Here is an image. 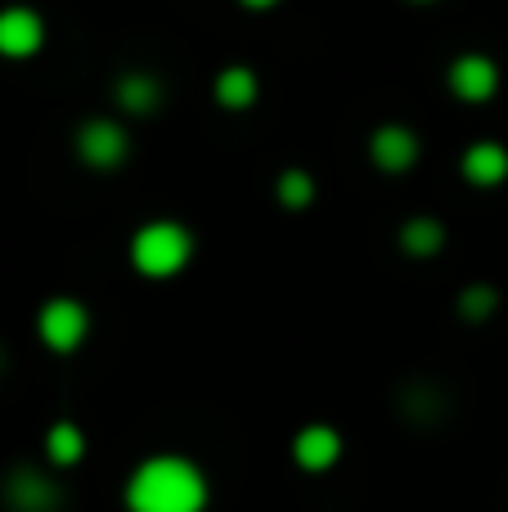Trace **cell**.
<instances>
[{"label": "cell", "instance_id": "obj_14", "mask_svg": "<svg viewBox=\"0 0 508 512\" xmlns=\"http://www.w3.org/2000/svg\"><path fill=\"white\" fill-rule=\"evenodd\" d=\"M45 454H50L54 468H72L86 454V436H81L77 423H54L50 436H45Z\"/></svg>", "mask_w": 508, "mask_h": 512}, {"label": "cell", "instance_id": "obj_5", "mask_svg": "<svg viewBox=\"0 0 508 512\" xmlns=\"http://www.w3.org/2000/svg\"><path fill=\"white\" fill-rule=\"evenodd\" d=\"M77 153L86 167L95 171H113L126 162V153H131V140H126V131L117 122H108V117H90L86 126L77 131Z\"/></svg>", "mask_w": 508, "mask_h": 512}, {"label": "cell", "instance_id": "obj_6", "mask_svg": "<svg viewBox=\"0 0 508 512\" xmlns=\"http://www.w3.org/2000/svg\"><path fill=\"white\" fill-rule=\"evenodd\" d=\"M369 158H374L378 171L387 176H401L419 162V135L410 126H378L374 140H369Z\"/></svg>", "mask_w": 508, "mask_h": 512}, {"label": "cell", "instance_id": "obj_1", "mask_svg": "<svg viewBox=\"0 0 508 512\" xmlns=\"http://www.w3.org/2000/svg\"><path fill=\"white\" fill-rule=\"evenodd\" d=\"M126 508L131 512H203L207 508V481L189 459L158 454L140 463L126 481Z\"/></svg>", "mask_w": 508, "mask_h": 512}, {"label": "cell", "instance_id": "obj_11", "mask_svg": "<svg viewBox=\"0 0 508 512\" xmlns=\"http://www.w3.org/2000/svg\"><path fill=\"white\" fill-rule=\"evenodd\" d=\"M257 72L252 68H225L221 77H216V86H212V95H216V104L221 108H230V113H243V108H252L257 104Z\"/></svg>", "mask_w": 508, "mask_h": 512}, {"label": "cell", "instance_id": "obj_2", "mask_svg": "<svg viewBox=\"0 0 508 512\" xmlns=\"http://www.w3.org/2000/svg\"><path fill=\"white\" fill-rule=\"evenodd\" d=\"M194 256V234L176 221H149L131 239V265L144 279H171Z\"/></svg>", "mask_w": 508, "mask_h": 512}, {"label": "cell", "instance_id": "obj_7", "mask_svg": "<svg viewBox=\"0 0 508 512\" xmlns=\"http://www.w3.org/2000/svg\"><path fill=\"white\" fill-rule=\"evenodd\" d=\"M450 90H455L464 104H486V99L500 90V68H495L486 54H464V59L450 63Z\"/></svg>", "mask_w": 508, "mask_h": 512}, {"label": "cell", "instance_id": "obj_9", "mask_svg": "<svg viewBox=\"0 0 508 512\" xmlns=\"http://www.w3.org/2000/svg\"><path fill=\"white\" fill-rule=\"evenodd\" d=\"M293 459H297V468H306V472H329L333 463L342 459V436L324 423L302 427V432L293 436Z\"/></svg>", "mask_w": 508, "mask_h": 512}, {"label": "cell", "instance_id": "obj_13", "mask_svg": "<svg viewBox=\"0 0 508 512\" xmlns=\"http://www.w3.org/2000/svg\"><path fill=\"white\" fill-rule=\"evenodd\" d=\"M117 104L126 113H153L162 104V86L149 77V72H131V77L117 81Z\"/></svg>", "mask_w": 508, "mask_h": 512}, {"label": "cell", "instance_id": "obj_16", "mask_svg": "<svg viewBox=\"0 0 508 512\" xmlns=\"http://www.w3.org/2000/svg\"><path fill=\"white\" fill-rule=\"evenodd\" d=\"M495 301H500V297H495L491 283H473V288L459 292V315L473 319V324H482V319L495 315Z\"/></svg>", "mask_w": 508, "mask_h": 512}, {"label": "cell", "instance_id": "obj_8", "mask_svg": "<svg viewBox=\"0 0 508 512\" xmlns=\"http://www.w3.org/2000/svg\"><path fill=\"white\" fill-rule=\"evenodd\" d=\"M41 41H45L41 14H32V9H23V5L0 9V54H9V59H27V54L41 50Z\"/></svg>", "mask_w": 508, "mask_h": 512}, {"label": "cell", "instance_id": "obj_17", "mask_svg": "<svg viewBox=\"0 0 508 512\" xmlns=\"http://www.w3.org/2000/svg\"><path fill=\"white\" fill-rule=\"evenodd\" d=\"M239 5H248V9H270V5H279V0H239Z\"/></svg>", "mask_w": 508, "mask_h": 512}, {"label": "cell", "instance_id": "obj_12", "mask_svg": "<svg viewBox=\"0 0 508 512\" xmlns=\"http://www.w3.org/2000/svg\"><path fill=\"white\" fill-rule=\"evenodd\" d=\"M401 248L410 256H437L446 248V225L432 221V216H414L401 225Z\"/></svg>", "mask_w": 508, "mask_h": 512}, {"label": "cell", "instance_id": "obj_18", "mask_svg": "<svg viewBox=\"0 0 508 512\" xmlns=\"http://www.w3.org/2000/svg\"><path fill=\"white\" fill-rule=\"evenodd\" d=\"M414 5H428V0H414Z\"/></svg>", "mask_w": 508, "mask_h": 512}, {"label": "cell", "instance_id": "obj_10", "mask_svg": "<svg viewBox=\"0 0 508 512\" xmlns=\"http://www.w3.org/2000/svg\"><path fill=\"white\" fill-rule=\"evenodd\" d=\"M464 180L468 185H477V189H495V185H504L508 180V149L504 144H495V140H482V144H473V149L464 153Z\"/></svg>", "mask_w": 508, "mask_h": 512}, {"label": "cell", "instance_id": "obj_15", "mask_svg": "<svg viewBox=\"0 0 508 512\" xmlns=\"http://www.w3.org/2000/svg\"><path fill=\"white\" fill-rule=\"evenodd\" d=\"M275 194H279V203L288 207V212H302V207H311V198H315V180L306 176V171H284L279 176V185H275Z\"/></svg>", "mask_w": 508, "mask_h": 512}, {"label": "cell", "instance_id": "obj_3", "mask_svg": "<svg viewBox=\"0 0 508 512\" xmlns=\"http://www.w3.org/2000/svg\"><path fill=\"white\" fill-rule=\"evenodd\" d=\"M0 495H5L9 512H59L63 499H68L59 481H54L50 472H36L32 463H18V468L5 477Z\"/></svg>", "mask_w": 508, "mask_h": 512}, {"label": "cell", "instance_id": "obj_4", "mask_svg": "<svg viewBox=\"0 0 508 512\" xmlns=\"http://www.w3.org/2000/svg\"><path fill=\"white\" fill-rule=\"evenodd\" d=\"M36 333H41V342L50 346V351L68 355V351H77V346L86 342L90 315H86V306H81V301L54 297V301H45L41 315H36Z\"/></svg>", "mask_w": 508, "mask_h": 512}]
</instances>
